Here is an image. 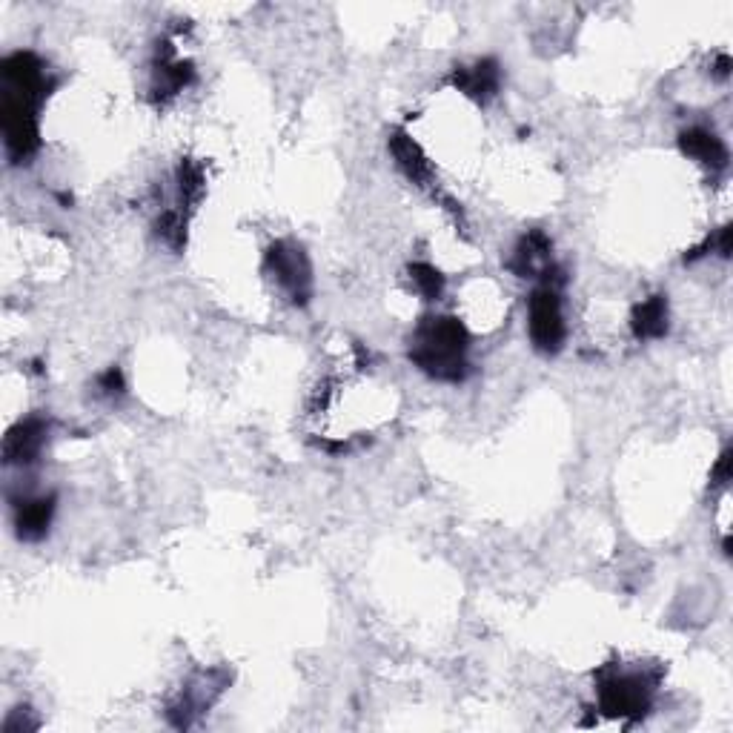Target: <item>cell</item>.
Masks as SVG:
<instances>
[{"instance_id": "4", "label": "cell", "mask_w": 733, "mask_h": 733, "mask_svg": "<svg viewBox=\"0 0 733 733\" xmlns=\"http://www.w3.org/2000/svg\"><path fill=\"white\" fill-rule=\"evenodd\" d=\"M267 267L275 275L278 287L284 293H290L293 301H307L310 295V267L304 252L293 247V244H275L273 250L267 252Z\"/></svg>"}, {"instance_id": "8", "label": "cell", "mask_w": 733, "mask_h": 733, "mask_svg": "<svg viewBox=\"0 0 733 733\" xmlns=\"http://www.w3.org/2000/svg\"><path fill=\"white\" fill-rule=\"evenodd\" d=\"M668 330V304L662 295L642 301L633 313V333L636 338H659Z\"/></svg>"}, {"instance_id": "3", "label": "cell", "mask_w": 733, "mask_h": 733, "mask_svg": "<svg viewBox=\"0 0 733 733\" xmlns=\"http://www.w3.org/2000/svg\"><path fill=\"white\" fill-rule=\"evenodd\" d=\"M650 688L642 676H622L610 673L599 682V705L608 716H622V719H639L648 711Z\"/></svg>"}, {"instance_id": "5", "label": "cell", "mask_w": 733, "mask_h": 733, "mask_svg": "<svg viewBox=\"0 0 733 733\" xmlns=\"http://www.w3.org/2000/svg\"><path fill=\"white\" fill-rule=\"evenodd\" d=\"M679 144H682V152H685V155H691V158H696L699 164L711 167L713 172L728 167V147L722 144V138H716V135L708 132V129H699V126H696V129L682 132Z\"/></svg>"}, {"instance_id": "13", "label": "cell", "mask_w": 733, "mask_h": 733, "mask_svg": "<svg viewBox=\"0 0 733 733\" xmlns=\"http://www.w3.org/2000/svg\"><path fill=\"white\" fill-rule=\"evenodd\" d=\"M98 387H101V393H106V396L124 393V376H121V370L118 367H109L104 376L98 378Z\"/></svg>"}, {"instance_id": "11", "label": "cell", "mask_w": 733, "mask_h": 733, "mask_svg": "<svg viewBox=\"0 0 733 733\" xmlns=\"http://www.w3.org/2000/svg\"><path fill=\"white\" fill-rule=\"evenodd\" d=\"M393 155H396L398 167L407 172V178H413L416 184H424L427 178H430V164H427V158H424V152H421L410 138H404V135H396L393 138Z\"/></svg>"}, {"instance_id": "1", "label": "cell", "mask_w": 733, "mask_h": 733, "mask_svg": "<svg viewBox=\"0 0 733 733\" xmlns=\"http://www.w3.org/2000/svg\"><path fill=\"white\" fill-rule=\"evenodd\" d=\"M464 350H467V333L456 318H424L410 358L430 376L459 381L467 367Z\"/></svg>"}, {"instance_id": "10", "label": "cell", "mask_w": 733, "mask_h": 733, "mask_svg": "<svg viewBox=\"0 0 733 733\" xmlns=\"http://www.w3.org/2000/svg\"><path fill=\"white\" fill-rule=\"evenodd\" d=\"M547 250H550V241H547L542 232H530L527 238H522L516 258H513V270L519 275H533L539 267L547 264Z\"/></svg>"}, {"instance_id": "9", "label": "cell", "mask_w": 733, "mask_h": 733, "mask_svg": "<svg viewBox=\"0 0 733 733\" xmlns=\"http://www.w3.org/2000/svg\"><path fill=\"white\" fill-rule=\"evenodd\" d=\"M52 510H55L52 496L49 499L23 502V507L18 510V533H21L23 539H41L49 522H52Z\"/></svg>"}, {"instance_id": "6", "label": "cell", "mask_w": 733, "mask_h": 733, "mask_svg": "<svg viewBox=\"0 0 733 733\" xmlns=\"http://www.w3.org/2000/svg\"><path fill=\"white\" fill-rule=\"evenodd\" d=\"M43 439H46V424L41 419H29L18 424L9 439H6V461L12 464H29V461L38 459L41 453Z\"/></svg>"}, {"instance_id": "2", "label": "cell", "mask_w": 733, "mask_h": 733, "mask_svg": "<svg viewBox=\"0 0 733 733\" xmlns=\"http://www.w3.org/2000/svg\"><path fill=\"white\" fill-rule=\"evenodd\" d=\"M530 338L542 353H556L565 341L562 301L550 281L530 295Z\"/></svg>"}, {"instance_id": "12", "label": "cell", "mask_w": 733, "mask_h": 733, "mask_svg": "<svg viewBox=\"0 0 733 733\" xmlns=\"http://www.w3.org/2000/svg\"><path fill=\"white\" fill-rule=\"evenodd\" d=\"M410 278H413V284H416V290H419L427 301H436L444 290V275L436 270V267H430V264H413L410 267Z\"/></svg>"}, {"instance_id": "14", "label": "cell", "mask_w": 733, "mask_h": 733, "mask_svg": "<svg viewBox=\"0 0 733 733\" xmlns=\"http://www.w3.org/2000/svg\"><path fill=\"white\" fill-rule=\"evenodd\" d=\"M731 479V450H725L719 461H716V470H713V484H728Z\"/></svg>"}, {"instance_id": "7", "label": "cell", "mask_w": 733, "mask_h": 733, "mask_svg": "<svg viewBox=\"0 0 733 733\" xmlns=\"http://www.w3.org/2000/svg\"><path fill=\"white\" fill-rule=\"evenodd\" d=\"M456 86L470 98L487 101L499 89V66L493 61H482L470 66V69H459L456 72Z\"/></svg>"}]
</instances>
